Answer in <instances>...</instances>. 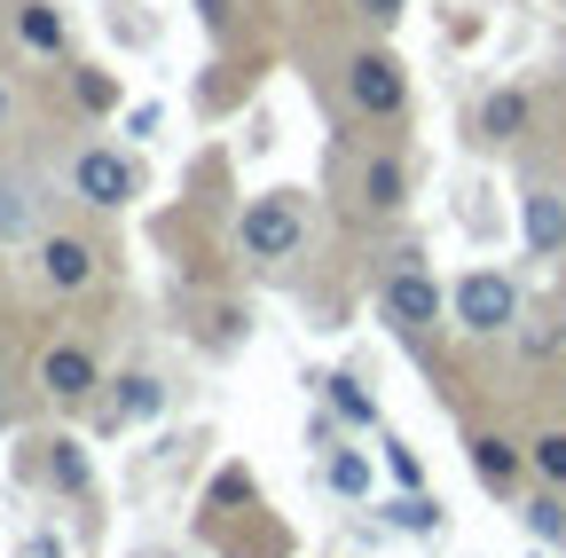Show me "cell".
<instances>
[{
  "label": "cell",
  "mask_w": 566,
  "mask_h": 558,
  "mask_svg": "<svg viewBox=\"0 0 566 558\" xmlns=\"http://www.w3.org/2000/svg\"><path fill=\"white\" fill-rule=\"evenodd\" d=\"M346 103L363 110V118H401V103H409L401 63H394L386 48H363V55L346 63Z\"/></svg>",
  "instance_id": "3"
},
{
  "label": "cell",
  "mask_w": 566,
  "mask_h": 558,
  "mask_svg": "<svg viewBox=\"0 0 566 558\" xmlns=\"http://www.w3.org/2000/svg\"><path fill=\"white\" fill-rule=\"evenodd\" d=\"M40 275H48V292L95 284V244L87 236H40Z\"/></svg>",
  "instance_id": "7"
},
{
  "label": "cell",
  "mask_w": 566,
  "mask_h": 558,
  "mask_svg": "<svg viewBox=\"0 0 566 558\" xmlns=\"http://www.w3.org/2000/svg\"><path fill=\"white\" fill-rule=\"evenodd\" d=\"M17 32H24V48H40V55H63V17L48 9V0H24V9H17Z\"/></svg>",
  "instance_id": "13"
},
{
  "label": "cell",
  "mask_w": 566,
  "mask_h": 558,
  "mask_svg": "<svg viewBox=\"0 0 566 558\" xmlns=\"http://www.w3.org/2000/svg\"><path fill=\"white\" fill-rule=\"evenodd\" d=\"M40 236V181L32 173H0V244Z\"/></svg>",
  "instance_id": "8"
},
{
  "label": "cell",
  "mask_w": 566,
  "mask_h": 558,
  "mask_svg": "<svg viewBox=\"0 0 566 558\" xmlns=\"http://www.w3.org/2000/svg\"><path fill=\"white\" fill-rule=\"evenodd\" d=\"M0 417H9V401H0Z\"/></svg>",
  "instance_id": "25"
},
{
  "label": "cell",
  "mask_w": 566,
  "mask_h": 558,
  "mask_svg": "<svg viewBox=\"0 0 566 558\" xmlns=\"http://www.w3.org/2000/svg\"><path fill=\"white\" fill-rule=\"evenodd\" d=\"M386 519L409 527V535H441V504L433 496H401V504H386Z\"/></svg>",
  "instance_id": "18"
},
{
  "label": "cell",
  "mask_w": 566,
  "mask_h": 558,
  "mask_svg": "<svg viewBox=\"0 0 566 558\" xmlns=\"http://www.w3.org/2000/svg\"><path fill=\"white\" fill-rule=\"evenodd\" d=\"M520 126H527V95H520V87H504V95L480 103V134H488V143H512Z\"/></svg>",
  "instance_id": "12"
},
{
  "label": "cell",
  "mask_w": 566,
  "mask_h": 558,
  "mask_svg": "<svg viewBox=\"0 0 566 558\" xmlns=\"http://www.w3.org/2000/svg\"><path fill=\"white\" fill-rule=\"evenodd\" d=\"M363 204H370V213H401V204H409V166L394 150L363 158Z\"/></svg>",
  "instance_id": "10"
},
{
  "label": "cell",
  "mask_w": 566,
  "mask_h": 558,
  "mask_svg": "<svg viewBox=\"0 0 566 558\" xmlns=\"http://www.w3.org/2000/svg\"><path fill=\"white\" fill-rule=\"evenodd\" d=\"M166 409V386L158 378H126V393L111 401V425H134V417H158Z\"/></svg>",
  "instance_id": "14"
},
{
  "label": "cell",
  "mask_w": 566,
  "mask_h": 558,
  "mask_svg": "<svg viewBox=\"0 0 566 558\" xmlns=\"http://www.w3.org/2000/svg\"><path fill=\"white\" fill-rule=\"evenodd\" d=\"M527 527H535L543 543H551V535H566V504H558V496H535V504H527Z\"/></svg>",
  "instance_id": "20"
},
{
  "label": "cell",
  "mask_w": 566,
  "mask_h": 558,
  "mask_svg": "<svg viewBox=\"0 0 566 558\" xmlns=\"http://www.w3.org/2000/svg\"><path fill=\"white\" fill-rule=\"evenodd\" d=\"M378 299H386V315H394L401 330H433V323H441V307H449V299H441V284H433V275H424L417 260H401V267L386 275V292H378Z\"/></svg>",
  "instance_id": "4"
},
{
  "label": "cell",
  "mask_w": 566,
  "mask_h": 558,
  "mask_svg": "<svg viewBox=\"0 0 566 558\" xmlns=\"http://www.w3.org/2000/svg\"><path fill=\"white\" fill-rule=\"evenodd\" d=\"M237 244H244V260H292V252L307 244V204H300L292 189L252 197L244 221H237Z\"/></svg>",
  "instance_id": "1"
},
{
  "label": "cell",
  "mask_w": 566,
  "mask_h": 558,
  "mask_svg": "<svg viewBox=\"0 0 566 558\" xmlns=\"http://www.w3.org/2000/svg\"><path fill=\"white\" fill-rule=\"evenodd\" d=\"M80 103H87V110H111V103H118V87H111L103 72H80Z\"/></svg>",
  "instance_id": "22"
},
{
  "label": "cell",
  "mask_w": 566,
  "mask_h": 558,
  "mask_svg": "<svg viewBox=\"0 0 566 558\" xmlns=\"http://www.w3.org/2000/svg\"><path fill=\"white\" fill-rule=\"evenodd\" d=\"M48 480L63 487V496H87V456H80V441H55V449H48Z\"/></svg>",
  "instance_id": "16"
},
{
  "label": "cell",
  "mask_w": 566,
  "mask_h": 558,
  "mask_svg": "<svg viewBox=\"0 0 566 558\" xmlns=\"http://www.w3.org/2000/svg\"><path fill=\"white\" fill-rule=\"evenodd\" d=\"M40 386H48L55 401H87V393L103 386V370H95V355H87L80 338H63V346H48V355H40Z\"/></svg>",
  "instance_id": "6"
},
{
  "label": "cell",
  "mask_w": 566,
  "mask_h": 558,
  "mask_svg": "<svg viewBox=\"0 0 566 558\" xmlns=\"http://www.w3.org/2000/svg\"><path fill=\"white\" fill-rule=\"evenodd\" d=\"M520 464H527V456H520L504 433H480V441H472V472H480V487H512Z\"/></svg>",
  "instance_id": "11"
},
{
  "label": "cell",
  "mask_w": 566,
  "mask_h": 558,
  "mask_svg": "<svg viewBox=\"0 0 566 558\" xmlns=\"http://www.w3.org/2000/svg\"><path fill=\"white\" fill-rule=\"evenodd\" d=\"M449 307H457V323H464L472 338H495V330L520 323V292H512V275H495V267H472Z\"/></svg>",
  "instance_id": "2"
},
{
  "label": "cell",
  "mask_w": 566,
  "mask_h": 558,
  "mask_svg": "<svg viewBox=\"0 0 566 558\" xmlns=\"http://www.w3.org/2000/svg\"><path fill=\"white\" fill-rule=\"evenodd\" d=\"M71 189H80L95 213H118V204L134 197V166L118 150H80V166H71Z\"/></svg>",
  "instance_id": "5"
},
{
  "label": "cell",
  "mask_w": 566,
  "mask_h": 558,
  "mask_svg": "<svg viewBox=\"0 0 566 558\" xmlns=\"http://www.w3.org/2000/svg\"><path fill=\"white\" fill-rule=\"evenodd\" d=\"M331 409L346 417V425H378V401L363 393V378H331Z\"/></svg>",
  "instance_id": "17"
},
{
  "label": "cell",
  "mask_w": 566,
  "mask_h": 558,
  "mask_svg": "<svg viewBox=\"0 0 566 558\" xmlns=\"http://www.w3.org/2000/svg\"><path fill=\"white\" fill-rule=\"evenodd\" d=\"M527 252L558 260L566 252V197L558 189H527Z\"/></svg>",
  "instance_id": "9"
},
{
  "label": "cell",
  "mask_w": 566,
  "mask_h": 558,
  "mask_svg": "<svg viewBox=\"0 0 566 558\" xmlns=\"http://www.w3.org/2000/svg\"><path fill=\"white\" fill-rule=\"evenodd\" d=\"M17 118V95H9V80H0V126H9Z\"/></svg>",
  "instance_id": "24"
},
{
  "label": "cell",
  "mask_w": 566,
  "mask_h": 558,
  "mask_svg": "<svg viewBox=\"0 0 566 558\" xmlns=\"http://www.w3.org/2000/svg\"><path fill=\"white\" fill-rule=\"evenodd\" d=\"M527 464H535L551 487H566V433H543V441L527 449Z\"/></svg>",
  "instance_id": "19"
},
{
  "label": "cell",
  "mask_w": 566,
  "mask_h": 558,
  "mask_svg": "<svg viewBox=\"0 0 566 558\" xmlns=\"http://www.w3.org/2000/svg\"><path fill=\"white\" fill-rule=\"evenodd\" d=\"M331 487L363 504V496H370V456H363V449H331Z\"/></svg>",
  "instance_id": "15"
},
{
  "label": "cell",
  "mask_w": 566,
  "mask_h": 558,
  "mask_svg": "<svg viewBox=\"0 0 566 558\" xmlns=\"http://www.w3.org/2000/svg\"><path fill=\"white\" fill-rule=\"evenodd\" d=\"M386 472H394L401 487H417V480H424V464H417V449H401V441H386Z\"/></svg>",
  "instance_id": "21"
},
{
  "label": "cell",
  "mask_w": 566,
  "mask_h": 558,
  "mask_svg": "<svg viewBox=\"0 0 566 558\" xmlns=\"http://www.w3.org/2000/svg\"><path fill=\"white\" fill-rule=\"evenodd\" d=\"M354 9H363V17H370V24H394V17H401V9H409V0H354Z\"/></svg>",
  "instance_id": "23"
}]
</instances>
